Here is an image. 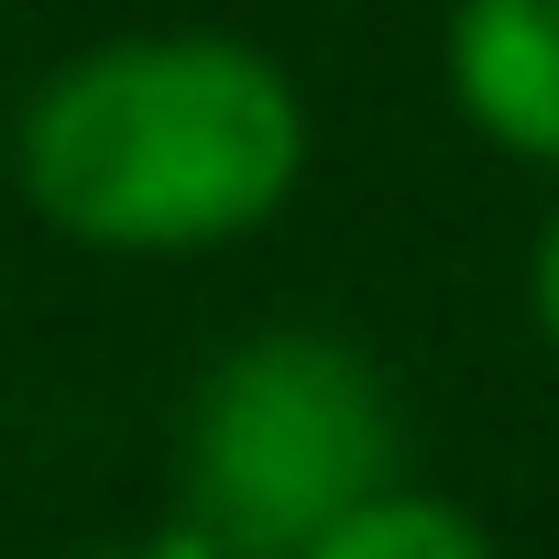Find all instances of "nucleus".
I'll list each match as a JSON object with an SVG mask.
<instances>
[{
    "instance_id": "nucleus-1",
    "label": "nucleus",
    "mask_w": 559,
    "mask_h": 559,
    "mask_svg": "<svg viewBox=\"0 0 559 559\" xmlns=\"http://www.w3.org/2000/svg\"><path fill=\"white\" fill-rule=\"evenodd\" d=\"M12 176L78 252H219L297 198L308 99L241 34H110L23 99Z\"/></svg>"
},
{
    "instance_id": "nucleus-2",
    "label": "nucleus",
    "mask_w": 559,
    "mask_h": 559,
    "mask_svg": "<svg viewBox=\"0 0 559 559\" xmlns=\"http://www.w3.org/2000/svg\"><path fill=\"white\" fill-rule=\"evenodd\" d=\"M406 483V417L362 341L252 330L230 341L176 417V526L230 559H297L330 515Z\"/></svg>"
},
{
    "instance_id": "nucleus-3",
    "label": "nucleus",
    "mask_w": 559,
    "mask_h": 559,
    "mask_svg": "<svg viewBox=\"0 0 559 559\" xmlns=\"http://www.w3.org/2000/svg\"><path fill=\"white\" fill-rule=\"evenodd\" d=\"M439 78L493 154L559 176V0H450Z\"/></svg>"
},
{
    "instance_id": "nucleus-4",
    "label": "nucleus",
    "mask_w": 559,
    "mask_h": 559,
    "mask_svg": "<svg viewBox=\"0 0 559 559\" xmlns=\"http://www.w3.org/2000/svg\"><path fill=\"white\" fill-rule=\"evenodd\" d=\"M297 559H493V537H483L472 504H450V493H428V483H384V493H362L352 515H330Z\"/></svg>"
},
{
    "instance_id": "nucleus-5",
    "label": "nucleus",
    "mask_w": 559,
    "mask_h": 559,
    "mask_svg": "<svg viewBox=\"0 0 559 559\" xmlns=\"http://www.w3.org/2000/svg\"><path fill=\"white\" fill-rule=\"evenodd\" d=\"M526 319H537V341L559 352V209H548V230H537V252H526Z\"/></svg>"
},
{
    "instance_id": "nucleus-6",
    "label": "nucleus",
    "mask_w": 559,
    "mask_h": 559,
    "mask_svg": "<svg viewBox=\"0 0 559 559\" xmlns=\"http://www.w3.org/2000/svg\"><path fill=\"white\" fill-rule=\"evenodd\" d=\"M99 559H230V548H209L198 526H165V537H132V548H99Z\"/></svg>"
},
{
    "instance_id": "nucleus-7",
    "label": "nucleus",
    "mask_w": 559,
    "mask_h": 559,
    "mask_svg": "<svg viewBox=\"0 0 559 559\" xmlns=\"http://www.w3.org/2000/svg\"><path fill=\"white\" fill-rule=\"evenodd\" d=\"M0 154H12V132H0Z\"/></svg>"
}]
</instances>
